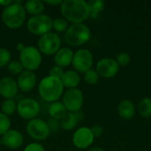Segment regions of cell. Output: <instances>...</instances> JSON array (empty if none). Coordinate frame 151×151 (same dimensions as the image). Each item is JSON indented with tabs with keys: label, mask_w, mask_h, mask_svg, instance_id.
Listing matches in <instances>:
<instances>
[{
	"label": "cell",
	"mask_w": 151,
	"mask_h": 151,
	"mask_svg": "<svg viewBox=\"0 0 151 151\" xmlns=\"http://www.w3.org/2000/svg\"><path fill=\"white\" fill-rule=\"evenodd\" d=\"M60 12L64 19L72 24L83 23L89 17L88 3L84 0H64Z\"/></svg>",
	"instance_id": "cell-1"
},
{
	"label": "cell",
	"mask_w": 151,
	"mask_h": 151,
	"mask_svg": "<svg viewBox=\"0 0 151 151\" xmlns=\"http://www.w3.org/2000/svg\"><path fill=\"white\" fill-rule=\"evenodd\" d=\"M64 86L61 80L50 76L44 77L38 86L39 95L46 102H57L62 96Z\"/></svg>",
	"instance_id": "cell-2"
},
{
	"label": "cell",
	"mask_w": 151,
	"mask_h": 151,
	"mask_svg": "<svg viewBox=\"0 0 151 151\" xmlns=\"http://www.w3.org/2000/svg\"><path fill=\"white\" fill-rule=\"evenodd\" d=\"M21 3L20 1H13L12 4L4 7L3 10L2 20L11 29H17L24 24L27 12Z\"/></svg>",
	"instance_id": "cell-3"
},
{
	"label": "cell",
	"mask_w": 151,
	"mask_h": 151,
	"mask_svg": "<svg viewBox=\"0 0 151 151\" xmlns=\"http://www.w3.org/2000/svg\"><path fill=\"white\" fill-rule=\"evenodd\" d=\"M90 38V29L83 23L72 24L65 32V40L67 44L77 47L85 44Z\"/></svg>",
	"instance_id": "cell-4"
},
{
	"label": "cell",
	"mask_w": 151,
	"mask_h": 151,
	"mask_svg": "<svg viewBox=\"0 0 151 151\" xmlns=\"http://www.w3.org/2000/svg\"><path fill=\"white\" fill-rule=\"evenodd\" d=\"M28 31L35 35H43L52 29V19L46 14L31 16L27 24Z\"/></svg>",
	"instance_id": "cell-5"
},
{
	"label": "cell",
	"mask_w": 151,
	"mask_h": 151,
	"mask_svg": "<svg viewBox=\"0 0 151 151\" xmlns=\"http://www.w3.org/2000/svg\"><path fill=\"white\" fill-rule=\"evenodd\" d=\"M19 62L25 70L34 72L39 68L42 63V53L36 47L26 46V48L19 52Z\"/></svg>",
	"instance_id": "cell-6"
},
{
	"label": "cell",
	"mask_w": 151,
	"mask_h": 151,
	"mask_svg": "<svg viewBox=\"0 0 151 151\" xmlns=\"http://www.w3.org/2000/svg\"><path fill=\"white\" fill-rule=\"evenodd\" d=\"M61 39L56 33L50 32L42 36L38 40V50L44 55H55L60 49Z\"/></svg>",
	"instance_id": "cell-7"
},
{
	"label": "cell",
	"mask_w": 151,
	"mask_h": 151,
	"mask_svg": "<svg viewBox=\"0 0 151 151\" xmlns=\"http://www.w3.org/2000/svg\"><path fill=\"white\" fill-rule=\"evenodd\" d=\"M94 58L90 50L86 49L78 50L73 54L72 65L78 73H85L88 70L92 69Z\"/></svg>",
	"instance_id": "cell-8"
},
{
	"label": "cell",
	"mask_w": 151,
	"mask_h": 151,
	"mask_svg": "<svg viewBox=\"0 0 151 151\" xmlns=\"http://www.w3.org/2000/svg\"><path fill=\"white\" fill-rule=\"evenodd\" d=\"M84 102V96L79 88H69L63 96V104L68 112H78L81 111Z\"/></svg>",
	"instance_id": "cell-9"
},
{
	"label": "cell",
	"mask_w": 151,
	"mask_h": 151,
	"mask_svg": "<svg viewBox=\"0 0 151 151\" xmlns=\"http://www.w3.org/2000/svg\"><path fill=\"white\" fill-rule=\"evenodd\" d=\"M27 133L35 141H43L47 139L50 134L47 122L41 119H34L27 124Z\"/></svg>",
	"instance_id": "cell-10"
},
{
	"label": "cell",
	"mask_w": 151,
	"mask_h": 151,
	"mask_svg": "<svg viewBox=\"0 0 151 151\" xmlns=\"http://www.w3.org/2000/svg\"><path fill=\"white\" fill-rule=\"evenodd\" d=\"M17 112L24 119L31 120L36 118L40 112V105L33 98H24L17 104Z\"/></svg>",
	"instance_id": "cell-11"
},
{
	"label": "cell",
	"mask_w": 151,
	"mask_h": 151,
	"mask_svg": "<svg viewBox=\"0 0 151 151\" xmlns=\"http://www.w3.org/2000/svg\"><path fill=\"white\" fill-rule=\"evenodd\" d=\"M119 66L116 59L111 58H104L97 62L96 71L100 77L110 79L117 75L119 73Z\"/></svg>",
	"instance_id": "cell-12"
},
{
	"label": "cell",
	"mask_w": 151,
	"mask_h": 151,
	"mask_svg": "<svg viewBox=\"0 0 151 151\" xmlns=\"http://www.w3.org/2000/svg\"><path fill=\"white\" fill-rule=\"evenodd\" d=\"M94 135L91 132V129L87 127H81L77 129L73 135V145L81 150L88 148L94 142Z\"/></svg>",
	"instance_id": "cell-13"
},
{
	"label": "cell",
	"mask_w": 151,
	"mask_h": 151,
	"mask_svg": "<svg viewBox=\"0 0 151 151\" xmlns=\"http://www.w3.org/2000/svg\"><path fill=\"white\" fill-rule=\"evenodd\" d=\"M0 142L10 150H18L23 145L24 137L20 132L10 129L4 135H2Z\"/></svg>",
	"instance_id": "cell-14"
},
{
	"label": "cell",
	"mask_w": 151,
	"mask_h": 151,
	"mask_svg": "<svg viewBox=\"0 0 151 151\" xmlns=\"http://www.w3.org/2000/svg\"><path fill=\"white\" fill-rule=\"evenodd\" d=\"M36 84V75L34 72L24 70L19 76L17 80V85L19 89L23 92L31 91Z\"/></svg>",
	"instance_id": "cell-15"
},
{
	"label": "cell",
	"mask_w": 151,
	"mask_h": 151,
	"mask_svg": "<svg viewBox=\"0 0 151 151\" xmlns=\"http://www.w3.org/2000/svg\"><path fill=\"white\" fill-rule=\"evenodd\" d=\"M19 88L17 81L11 77H4L0 80V96L5 99H12L16 96Z\"/></svg>",
	"instance_id": "cell-16"
},
{
	"label": "cell",
	"mask_w": 151,
	"mask_h": 151,
	"mask_svg": "<svg viewBox=\"0 0 151 151\" xmlns=\"http://www.w3.org/2000/svg\"><path fill=\"white\" fill-rule=\"evenodd\" d=\"M73 51L69 48H60L54 55V62L56 65L62 68L70 65L73 62Z\"/></svg>",
	"instance_id": "cell-17"
},
{
	"label": "cell",
	"mask_w": 151,
	"mask_h": 151,
	"mask_svg": "<svg viewBox=\"0 0 151 151\" xmlns=\"http://www.w3.org/2000/svg\"><path fill=\"white\" fill-rule=\"evenodd\" d=\"M83 119V114L80 111L78 112H67L60 120V127L65 131H71L76 127L79 121Z\"/></svg>",
	"instance_id": "cell-18"
},
{
	"label": "cell",
	"mask_w": 151,
	"mask_h": 151,
	"mask_svg": "<svg viewBox=\"0 0 151 151\" xmlns=\"http://www.w3.org/2000/svg\"><path fill=\"white\" fill-rule=\"evenodd\" d=\"M118 113L124 119H130L135 114V106L133 102L127 99L122 100L118 105Z\"/></svg>",
	"instance_id": "cell-19"
},
{
	"label": "cell",
	"mask_w": 151,
	"mask_h": 151,
	"mask_svg": "<svg viewBox=\"0 0 151 151\" xmlns=\"http://www.w3.org/2000/svg\"><path fill=\"white\" fill-rule=\"evenodd\" d=\"M62 84L64 88H76L81 81L80 74L73 70L65 71L61 78Z\"/></svg>",
	"instance_id": "cell-20"
},
{
	"label": "cell",
	"mask_w": 151,
	"mask_h": 151,
	"mask_svg": "<svg viewBox=\"0 0 151 151\" xmlns=\"http://www.w3.org/2000/svg\"><path fill=\"white\" fill-rule=\"evenodd\" d=\"M67 112L65 105L61 102H53L49 106V114L53 119L60 121Z\"/></svg>",
	"instance_id": "cell-21"
},
{
	"label": "cell",
	"mask_w": 151,
	"mask_h": 151,
	"mask_svg": "<svg viewBox=\"0 0 151 151\" xmlns=\"http://www.w3.org/2000/svg\"><path fill=\"white\" fill-rule=\"evenodd\" d=\"M26 12H28L32 16L42 14L44 10V3L41 0H29L24 4Z\"/></svg>",
	"instance_id": "cell-22"
},
{
	"label": "cell",
	"mask_w": 151,
	"mask_h": 151,
	"mask_svg": "<svg viewBox=\"0 0 151 151\" xmlns=\"http://www.w3.org/2000/svg\"><path fill=\"white\" fill-rule=\"evenodd\" d=\"M88 3V11H89V17L91 18H97L102 11H104L105 3L103 0H90Z\"/></svg>",
	"instance_id": "cell-23"
},
{
	"label": "cell",
	"mask_w": 151,
	"mask_h": 151,
	"mask_svg": "<svg viewBox=\"0 0 151 151\" xmlns=\"http://www.w3.org/2000/svg\"><path fill=\"white\" fill-rule=\"evenodd\" d=\"M138 111L143 118L151 117V98L145 97L139 102Z\"/></svg>",
	"instance_id": "cell-24"
},
{
	"label": "cell",
	"mask_w": 151,
	"mask_h": 151,
	"mask_svg": "<svg viewBox=\"0 0 151 151\" xmlns=\"http://www.w3.org/2000/svg\"><path fill=\"white\" fill-rule=\"evenodd\" d=\"M2 113L6 116L12 115L17 111V104L13 99H5L1 105Z\"/></svg>",
	"instance_id": "cell-25"
},
{
	"label": "cell",
	"mask_w": 151,
	"mask_h": 151,
	"mask_svg": "<svg viewBox=\"0 0 151 151\" xmlns=\"http://www.w3.org/2000/svg\"><path fill=\"white\" fill-rule=\"evenodd\" d=\"M68 27V21L64 18H56L52 19V28L57 32H65Z\"/></svg>",
	"instance_id": "cell-26"
},
{
	"label": "cell",
	"mask_w": 151,
	"mask_h": 151,
	"mask_svg": "<svg viewBox=\"0 0 151 151\" xmlns=\"http://www.w3.org/2000/svg\"><path fill=\"white\" fill-rule=\"evenodd\" d=\"M7 70L11 74L19 75L24 71V67L21 65V63L19 62V60H12L8 64Z\"/></svg>",
	"instance_id": "cell-27"
},
{
	"label": "cell",
	"mask_w": 151,
	"mask_h": 151,
	"mask_svg": "<svg viewBox=\"0 0 151 151\" xmlns=\"http://www.w3.org/2000/svg\"><path fill=\"white\" fill-rule=\"evenodd\" d=\"M99 77L96 69H90L84 73V80L89 85H96L99 81Z\"/></svg>",
	"instance_id": "cell-28"
},
{
	"label": "cell",
	"mask_w": 151,
	"mask_h": 151,
	"mask_svg": "<svg viewBox=\"0 0 151 151\" xmlns=\"http://www.w3.org/2000/svg\"><path fill=\"white\" fill-rule=\"evenodd\" d=\"M11 120L8 116L0 112V135H4L6 132L10 130Z\"/></svg>",
	"instance_id": "cell-29"
},
{
	"label": "cell",
	"mask_w": 151,
	"mask_h": 151,
	"mask_svg": "<svg viewBox=\"0 0 151 151\" xmlns=\"http://www.w3.org/2000/svg\"><path fill=\"white\" fill-rule=\"evenodd\" d=\"M11 52L5 48H0V67L8 65L11 62Z\"/></svg>",
	"instance_id": "cell-30"
},
{
	"label": "cell",
	"mask_w": 151,
	"mask_h": 151,
	"mask_svg": "<svg viewBox=\"0 0 151 151\" xmlns=\"http://www.w3.org/2000/svg\"><path fill=\"white\" fill-rule=\"evenodd\" d=\"M116 61L119 66H127L131 61V57L127 52H121L117 56Z\"/></svg>",
	"instance_id": "cell-31"
},
{
	"label": "cell",
	"mask_w": 151,
	"mask_h": 151,
	"mask_svg": "<svg viewBox=\"0 0 151 151\" xmlns=\"http://www.w3.org/2000/svg\"><path fill=\"white\" fill-rule=\"evenodd\" d=\"M64 70L62 67L58 66V65H54L51 67V69L50 70V73H49V76L50 77H53V78H57V79H59L61 80L63 74H64Z\"/></svg>",
	"instance_id": "cell-32"
},
{
	"label": "cell",
	"mask_w": 151,
	"mask_h": 151,
	"mask_svg": "<svg viewBox=\"0 0 151 151\" xmlns=\"http://www.w3.org/2000/svg\"><path fill=\"white\" fill-rule=\"evenodd\" d=\"M48 127L50 128V132H57L59 130V128L61 127H60V121L59 120H56V119H50L48 122Z\"/></svg>",
	"instance_id": "cell-33"
},
{
	"label": "cell",
	"mask_w": 151,
	"mask_h": 151,
	"mask_svg": "<svg viewBox=\"0 0 151 151\" xmlns=\"http://www.w3.org/2000/svg\"><path fill=\"white\" fill-rule=\"evenodd\" d=\"M24 151H45L44 148L42 145H41L40 143H36V142H33L28 144Z\"/></svg>",
	"instance_id": "cell-34"
},
{
	"label": "cell",
	"mask_w": 151,
	"mask_h": 151,
	"mask_svg": "<svg viewBox=\"0 0 151 151\" xmlns=\"http://www.w3.org/2000/svg\"><path fill=\"white\" fill-rule=\"evenodd\" d=\"M90 129H91V132H92L94 137H96V138L102 136V134H104V128L99 125H96V126L92 127V128H90Z\"/></svg>",
	"instance_id": "cell-35"
},
{
	"label": "cell",
	"mask_w": 151,
	"mask_h": 151,
	"mask_svg": "<svg viewBox=\"0 0 151 151\" xmlns=\"http://www.w3.org/2000/svg\"><path fill=\"white\" fill-rule=\"evenodd\" d=\"M62 0H45L43 1L44 4H47L49 5H52V6H57V5H61L62 4Z\"/></svg>",
	"instance_id": "cell-36"
},
{
	"label": "cell",
	"mask_w": 151,
	"mask_h": 151,
	"mask_svg": "<svg viewBox=\"0 0 151 151\" xmlns=\"http://www.w3.org/2000/svg\"><path fill=\"white\" fill-rule=\"evenodd\" d=\"M12 3H13V1H11V0H4V1L0 0V5H2L4 7H7L8 5L12 4Z\"/></svg>",
	"instance_id": "cell-37"
},
{
	"label": "cell",
	"mask_w": 151,
	"mask_h": 151,
	"mask_svg": "<svg viewBox=\"0 0 151 151\" xmlns=\"http://www.w3.org/2000/svg\"><path fill=\"white\" fill-rule=\"evenodd\" d=\"M25 48H26V46H25V44H24L23 42H18L17 45H16V49H17V50L19 51V52L22 51Z\"/></svg>",
	"instance_id": "cell-38"
},
{
	"label": "cell",
	"mask_w": 151,
	"mask_h": 151,
	"mask_svg": "<svg viewBox=\"0 0 151 151\" xmlns=\"http://www.w3.org/2000/svg\"><path fill=\"white\" fill-rule=\"evenodd\" d=\"M89 151H104L102 148H98V147H96V148H93V149H91Z\"/></svg>",
	"instance_id": "cell-39"
}]
</instances>
